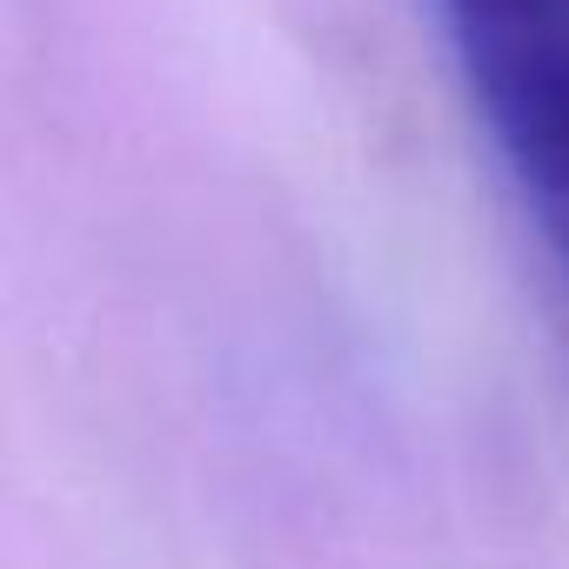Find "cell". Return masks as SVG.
I'll return each mask as SVG.
<instances>
[{
	"label": "cell",
	"mask_w": 569,
	"mask_h": 569,
	"mask_svg": "<svg viewBox=\"0 0 569 569\" xmlns=\"http://www.w3.org/2000/svg\"><path fill=\"white\" fill-rule=\"evenodd\" d=\"M469 108L569 281V0H442Z\"/></svg>",
	"instance_id": "cell-1"
}]
</instances>
